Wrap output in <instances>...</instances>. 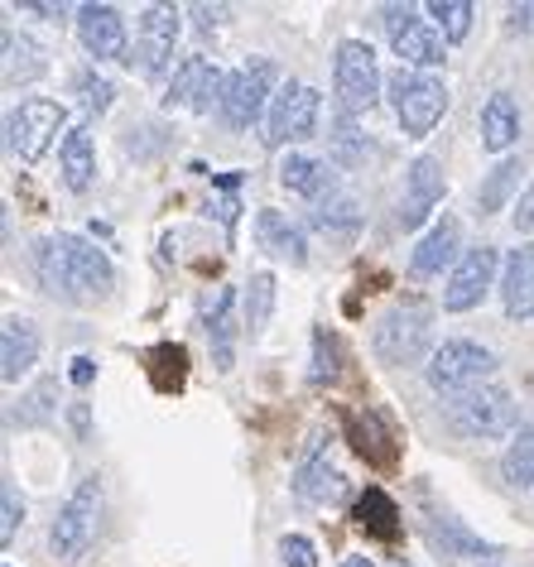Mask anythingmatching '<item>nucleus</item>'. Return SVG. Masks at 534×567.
<instances>
[{
	"instance_id": "7",
	"label": "nucleus",
	"mask_w": 534,
	"mask_h": 567,
	"mask_svg": "<svg viewBox=\"0 0 534 567\" xmlns=\"http://www.w3.org/2000/svg\"><path fill=\"white\" fill-rule=\"evenodd\" d=\"M496 371V357L482 342H468V337H453V342L433 347V357L424 361V375L439 394H468L476 385H486V375Z\"/></svg>"
},
{
	"instance_id": "29",
	"label": "nucleus",
	"mask_w": 534,
	"mask_h": 567,
	"mask_svg": "<svg viewBox=\"0 0 534 567\" xmlns=\"http://www.w3.org/2000/svg\"><path fill=\"white\" fill-rule=\"evenodd\" d=\"M49 73V59H44V49L34 44V39H24L10 30L6 34V82L16 87V82H34V78H44Z\"/></svg>"
},
{
	"instance_id": "12",
	"label": "nucleus",
	"mask_w": 534,
	"mask_h": 567,
	"mask_svg": "<svg viewBox=\"0 0 534 567\" xmlns=\"http://www.w3.org/2000/svg\"><path fill=\"white\" fill-rule=\"evenodd\" d=\"M222 96H227V73L203 59V53H188L184 63H178L174 82H168L164 92V106H188V111H222Z\"/></svg>"
},
{
	"instance_id": "14",
	"label": "nucleus",
	"mask_w": 534,
	"mask_h": 567,
	"mask_svg": "<svg viewBox=\"0 0 534 567\" xmlns=\"http://www.w3.org/2000/svg\"><path fill=\"white\" fill-rule=\"evenodd\" d=\"M491 284H496V250L472 246L468 255H462V265L443 284V308L448 313H468V308H476L486 299Z\"/></svg>"
},
{
	"instance_id": "28",
	"label": "nucleus",
	"mask_w": 534,
	"mask_h": 567,
	"mask_svg": "<svg viewBox=\"0 0 534 567\" xmlns=\"http://www.w3.org/2000/svg\"><path fill=\"white\" fill-rule=\"evenodd\" d=\"M357 524L367 538H381V544H396L400 538V505L390 501L386 491H361L357 495Z\"/></svg>"
},
{
	"instance_id": "32",
	"label": "nucleus",
	"mask_w": 534,
	"mask_h": 567,
	"mask_svg": "<svg viewBox=\"0 0 534 567\" xmlns=\"http://www.w3.org/2000/svg\"><path fill=\"white\" fill-rule=\"evenodd\" d=\"M314 226H322V231H332V236H351L361 226L357 197H347L342 188H337L332 197H322V203L314 207Z\"/></svg>"
},
{
	"instance_id": "48",
	"label": "nucleus",
	"mask_w": 534,
	"mask_h": 567,
	"mask_svg": "<svg viewBox=\"0 0 534 567\" xmlns=\"http://www.w3.org/2000/svg\"><path fill=\"white\" fill-rule=\"evenodd\" d=\"M396 567H410V563H396Z\"/></svg>"
},
{
	"instance_id": "10",
	"label": "nucleus",
	"mask_w": 534,
	"mask_h": 567,
	"mask_svg": "<svg viewBox=\"0 0 534 567\" xmlns=\"http://www.w3.org/2000/svg\"><path fill=\"white\" fill-rule=\"evenodd\" d=\"M10 150L20 154L24 164H39L49 154V145L59 140V131L68 135L73 125H68V111L59 102H49V96H30V102H20L10 111Z\"/></svg>"
},
{
	"instance_id": "46",
	"label": "nucleus",
	"mask_w": 534,
	"mask_h": 567,
	"mask_svg": "<svg viewBox=\"0 0 534 567\" xmlns=\"http://www.w3.org/2000/svg\"><path fill=\"white\" fill-rule=\"evenodd\" d=\"M73 423H78V433H82V437H88V409H82V404L73 409Z\"/></svg>"
},
{
	"instance_id": "19",
	"label": "nucleus",
	"mask_w": 534,
	"mask_h": 567,
	"mask_svg": "<svg viewBox=\"0 0 534 567\" xmlns=\"http://www.w3.org/2000/svg\"><path fill=\"white\" fill-rule=\"evenodd\" d=\"M279 183H285L289 193L308 197L314 207L337 193V174L328 168V159H314V154H285V159H279Z\"/></svg>"
},
{
	"instance_id": "22",
	"label": "nucleus",
	"mask_w": 534,
	"mask_h": 567,
	"mask_svg": "<svg viewBox=\"0 0 534 567\" xmlns=\"http://www.w3.org/2000/svg\"><path fill=\"white\" fill-rule=\"evenodd\" d=\"M203 328L213 337V357H217V371H232V337H236V289L222 284V289L207 299L203 308Z\"/></svg>"
},
{
	"instance_id": "36",
	"label": "nucleus",
	"mask_w": 534,
	"mask_h": 567,
	"mask_svg": "<svg viewBox=\"0 0 534 567\" xmlns=\"http://www.w3.org/2000/svg\"><path fill=\"white\" fill-rule=\"evenodd\" d=\"M501 476H505V486H515V491H530L534 486V437L530 433H520L515 443L505 447Z\"/></svg>"
},
{
	"instance_id": "50",
	"label": "nucleus",
	"mask_w": 534,
	"mask_h": 567,
	"mask_svg": "<svg viewBox=\"0 0 534 567\" xmlns=\"http://www.w3.org/2000/svg\"><path fill=\"white\" fill-rule=\"evenodd\" d=\"M486 567H496V563H486Z\"/></svg>"
},
{
	"instance_id": "21",
	"label": "nucleus",
	"mask_w": 534,
	"mask_h": 567,
	"mask_svg": "<svg viewBox=\"0 0 534 567\" xmlns=\"http://www.w3.org/2000/svg\"><path fill=\"white\" fill-rule=\"evenodd\" d=\"M256 240H260V250H270V255H279V260H289V265H304L308 260L304 226H294L285 212H275V207L256 212Z\"/></svg>"
},
{
	"instance_id": "33",
	"label": "nucleus",
	"mask_w": 534,
	"mask_h": 567,
	"mask_svg": "<svg viewBox=\"0 0 534 567\" xmlns=\"http://www.w3.org/2000/svg\"><path fill=\"white\" fill-rule=\"evenodd\" d=\"M515 183H520V159H501V164L486 174L482 193H476V207H482V212H501V207H511Z\"/></svg>"
},
{
	"instance_id": "9",
	"label": "nucleus",
	"mask_w": 534,
	"mask_h": 567,
	"mask_svg": "<svg viewBox=\"0 0 534 567\" xmlns=\"http://www.w3.org/2000/svg\"><path fill=\"white\" fill-rule=\"evenodd\" d=\"M381 20H386V34H390V49H396L400 68L429 73V68H439L448 59V53H443L448 39L439 30H429V20L419 16V10H410V6H386Z\"/></svg>"
},
{
	"instance_id": "20",
	"label": "nucleus",
	"mask_w": 534,
	"mask_h": 567,
	"mask_svg": "<svg viewBox=\"0 0 534 567\" xmlns=\"http://www.w3.org/2000/svg\"><path fill=\"white\" fill-rule=\"evenodd\" d=\"M34 361H39V328L30 318H6V332H0V375H6V385L30 375Z\"/></svg>"
},
{
	"instance_id": "24",
	"label": "nucleus",
	"mask_w": 534,
	"mask_h": 567,
	"mask_svg": "<svg viewBox=\"0 0 534 567\" xmlns=\"http://www.w3.org/2000/svg\"><path fill=\"white\" fill-rule=\"evenodd\" d=\"M424 529H429V538L443 553H458V558H496V548H491L486 538H476L458 515H443V509H433V515L424 519Z\"/></svg>"
},
{
	"instance_id": "18",
	"label": "nucleus",
	"mask_w": 534,
	"mask_h": 567,
	"mask_svg": "<svg viewBox=\"0 0 534 567\" xmlns=\"http://www.w3.org/2000/svg\"><path fill=\"white\" fill-rule=\"evenodd\" d=\"M501 303L511 322L534 318V246H515L501 269Z\"/></svg>"
},
{
	"instance_id": "6",
	"label": "nucleus",
	"mask_w": 534,
	"mask_h": 567,
	"mask_svg": "<svg viewBox=\"0 0 534 567\" xmlns=\"http://www.w3.org/2000/svg\"><path fill=\"white\" fill-rule=\"evenodd\" d=\"M390 102H396V116H400V131L410 140H424L433 135V125L443 121L448 111V87L443 78L433 73H414V68H400L390 78Z\"/></svg>"
},
{
	"instance_id": "4",
	"label": "nucleus",
	"mask_w": 534,
	"mask_h": 567,
	"mask_svg": "<svg viewBox=\"0 0 534 567\" xmlns=\"http://www.w3.org/2000/svg\"><path fill=\"white\" fill-rule=\"evenodd\" d=\"M332 87H337V106L342 111H371L376 102H381V63H376V49L367 44V39H342L332 53Z\"/></svg>"
},
{
	"instance_id": "42",
	"label": "nucleus",
	"mask_w": 534,
	"mask_h": 567,
	"mask_svg": "<svg viewBox=\"0 0 534 567\" xmlns=\"http://www.w3.org/2000/svg\"><path fill=\"white\" fill-rule=\"evenodd\" d=\"M68 380H73L78 390L92 385V380H96V361L92 357H73V365H68Z\"/></svg>"
},
{
	"instance_id": "27",
	"label": "nucleus",
	"mask_w": 534,
	"mask_h": 567,
	"mask_svg": "<svg viewBox=\"0 0 534 567\" xmlns=\"http://www.w3.org/2000/svg\"><path fill=\"white\" fill-rule=\"evenodd\" d=\"M59 164H63V183H68L73 193H88V188H92V178H96V150H92L88 125H73V131L63 135Z\"/></svg>"
},
{
	"instance_id": "43",
	"label": "nucleus",
	"mask_w": 534,
	"mask_h": 567,
	"mask_svg": "<svg viewBox=\"0 0 534 567\" xmlns=\"http://www.w3.org/2000/svg\"><path fill=\"white\" fill-rule=\"evenodd\" d=\"M505 30H534V6H511L505 10Z\"/></svg>"
},
{
	"instance_id": "40",
	"label": "nucleus",
	"mask_w": 534,
	"mask_h": 567,
	"mask_svg": "<svg viewBox=\"0 0 534 567\" xmlns=\"http://www.w3.org/2000/svg\"><path fill=\"white\" fill-rule=\"evenodd\" d=\"M0 501H6V519H0V538H6V544H10V538H16V529L24 524V501H20V491L10 486V481H6V486H0Z\"/></svg>"
},
{
	"instance_id": "17",
	"label": "nucleus",
	"mask_w": 534,
	"mask_h": 567,
	"mask_svg": "<svg viewBox=\"0 0 534 567\" xmlns=\"http://www.w3.org/2000/svg\"><path fill=\"white\" fill-rule=\"evenodd\" d=\"M458 250H462V221L443 212V217L429 226V236L414 246L410 269H414V275H424V279H429V275H443L448 265L458 269V265H462V255H458Z\"/></svg>"
},
{
	"instance_id": "26",
	"label": "nucleus",
	"mask_w": 534,
	"mask_h": 567,
	"mask_svg": "<svg viewBox=\"0 0 534 567\" xmlns=\"http://www.w3.org/2000/svg\"><path fill=\"white\" fill-rule=\"evenodd\" d=\"M342 491H347V481L328 462V452H314V457L299 466V476H294V495H299V501H314V505H328Z\"/></svg>"
},
{
	"instance_id": "44",
	"label": "nucleus",
	"mask_w": 534,
	"mask_h": 567,
	"mask_svg": "<svg viewBox=\"0 0 534 567\" xmlns=\"http://www.w3.org/2000/svg\"><path fill=\"white\" fill-rule=\"evenodd\" d=\"M193 16H198V24H203V30H213V24H222V16H227V10H213V6H193Z\"/></svg>"
},
{
	"instance_id": "39",
	"label": "nucleus",
	"mask_w": 534,
	"mask_h": 567,
	"mask_svg": "<svg viewBox=\"0 0 534 567\" xmlns=\"http://www.w3.org/2000/svg\"><path fill=\"white\" fill-rule=\"evenodd\" d=\"M279 558H285V567H318L314 538H304V534H285V538H279Z\"/></svg>"
},
{
	"instance_id": "41",
	"label": "nucleus",
	"mask_w": 534,
	"mask_h": 567,
	"mask_svg": "<svg viewBox=\"0 0 534 567\" xmlns=\"http://www.w3.org/2000/svg\"><path fill=\"white\" fill-rule=\"evenodd\" d=\"M511 221H515V231H534V183H530V188L515 197V212H511Z\"/></svg>"
},
{
	"instance_id": "8",
	"label": "nucleus",
	"mask_w": 534,
	"mask_h": 567,
	"mask_svg": "<svg viewBox=\"0 0 534 567\" xmlns=\"http://www.w3.org/2000/svg\"><path fill=\"white\" fill-rule=\"evenodd\" d=\"M275 63L270 59H250L242 63L236 73H227V96H222V125L227 131H246V125H256L260 116H270L265 106H275L270 102V92H275Z\"/></svg>"
},
{
	"instance_id": "23",
	"label": "nucleus",
	"mask_w": 534,
	"mask_h": 567,
	"mask_svg": "<svg viewBox=\"0 0 534 567\" xmlns=\"http://www.w3.org/2000/svg\"><path fill=\"white\" fill-rule=\"evenodd\" d=\"M520 140V106L511 92H491L482 106V150L505 154Z\"/></svg>"
},
{
	"instance_id": "35",
	"label": "nucleus",
	"mask_w": 534,
	"mask_h": 567,
	"mask_svg": "<svg viewBox=\"0 0 534 567\" xmlns=\"http://www.w3.org/2000/svg\"><path fill=\"white\" fill-rule=\"evenodd\" d=\"M314 385H332L337 375H342V337L332 328H318L314 332Z\"/></svg>"
},
{
	"instance_id": "11",
	"label": "nucleus",
	"mask_w": 534,
	"mask_h": 567,
	"mask_svg": "<svg viewBox=\"0 0 534 567\" xmlns=\"http://www.w3.org/2000/svg\"><path fill=\"white\" fill-rule=\"evenodd\" d=\"M318 111H322V96L308 87V82L279 87L270 116H265V145L285 150V145H294V140H308L318 131Z\"/></svg>"
},
{
	"instance_id": "5",
	"label": "nucleus",
	"mask_w": 534,
	"mask_h": 567,
	"mask_svg": "<svg viewBox=\"0 0 534 567\" xmlns=\"http://www.w3.org/2000/svg\"><path fill=\"white\" fill-rule=\"evenodd\" d=\"M102 505H106V491H102V481L88 476L82 486L68 495L63 509H59V519H53V529H49V548L59 553V558H82L92 544H96V529H102Z\"/></svg>"
},
{
	"instance_id": "45",
	"label": "nucleus",
	"mask_w": 534,
	"mask_h": 567,
	"mask_svg": "<svg viewBox=\"0 0 534 567\" xmlns=\"http://www.w3.org/2000/svg\"><path fill=\"white\" fill-rule=\"evenodd\" d=\"M24 10H30V16H39V20H53V24H59V20L68 16L63 6H24Z\"/></svg>"
},
{
	"instance_id": "1",
	"label": "nucleus",
	"mask_w": 534,
	"mask_h": 567,
	"mask_svg": "<svg viewBox=\"0 0 534 567\" xmlns=\"http://www.w3.org/2000/svg\"><path fill=\"white\" fill-rule=\"evenodd\" d=\"M34 269H39V284H44L49 299H63V303H92V299H106L111 284H116V269L96 246H88L82 236L73 231H59V236H44L34 246Z\"/></svg>"
},
{
	"instance_id": "3",
	"label": "nucleus",
	"mask_w": 534,
	"mask_h": 567,
	"mask_svg": "<svg viewBox=\"0 0 534 567\" xmlns=\"http://www.w3.org/2000/svg\"><path fill=\"white\" fill-rule=\"evenodd\" d=\"M448 423L458 437H511L520 429V409L505 385H476L448 404Z\"/></svg>"
},
{
	"instance_id": "16",
	"label": "nucleus",
	"mask_w": 534,
	"mask_h": 567,
	"mask_svg": "<svg viewBox=\"0 0 534 567\" xmlns=\"http://www.w3.org/2000/svg\"><path fill=\"white\" fill-rule=\"evenodd\" d=\"M448 193V178H443V164L433 159V154H419L410 164V174H404V197H400V226L404 231H414L419 221L433 217V207L443 203Z\"/></svg>"
},
{
	"instance_id": "37",
	"label": "nucleus",
	"mask_w": 534,
	"mask_h": 567,
	"mask_svg": "<svg viewBox=\"0 0 534 567\" xmlns=\"http://www.w3.org/2000/svg\"><path fill=\"white\" fill-rule=\"evenodd\" d=\"M429 16H433V24L443 30L448 44H458V39H468V34H472V16H476V6H472V0H433Z\"/></svg>"
},
{
	"instance_id": "31",
	"label": "nucleus",
	"mask_w": 534,
	"mask_h": 567,
	"mask_svg": "<svg viewBox=\"0 0 534 567\" xmlns=\"http://www.w3.org/2000/svg\"><path fill=\"white\" fill-rule=\"evenodd\" d=\"M328 140H332V164H342V168L361 164V159H367V150H371L367 145V131H357V116L342 111V106H337V116H332Z\"/></svg>"
},
{
	"instance_id": "34",
	"label": "nucleus",
	"mask_w": 534,
	"mask_h": 567,
	"mask_svg": "<svg viewBox=\"0 0 534 567\" xmlns=\"http://www.w3.org/2000/svg\"><path fill=\"white\" fill-rule=\"evenodd\" d=\"M53 394H59V375H44L30 394H24V404L16 409V423H20V429H39V423L53 419V409H59V400H53Z\"/></svg>"
},
{
	"instance_id": "13",
	"label": "nucleus",
	"mask_w": 534,
	"mask_h": 567,
	"mask_svg": "<svg viewBox=\"0 0 534 567\" xmlns=\"http://www.w3.org/2000/svg\"><path fill=\"white\" fill-rule=\"evenodd\" d=\"M178 44V10L174 6H145L140 10V30H135V63L145 78H160L174 63Z\"/></svg>"
},
{
	"instance_id": "47",
	"label": "nucleus",
	"mask_w": 534,
	"mask_h": 567,
	"mask_svg": "<svg viewBox=\"0 0 534 567\" xmlns=\"http://www.w3.org/2000/svg\"><path fill=\"white\" fill-rule=\"evenodd\" d=\"M342 567H376V563H371V558H361V553H357V558H347Z\"/></svg>"
},
{
	"instance_id": "25",
	"label": "nucleus",
	"mask_w": 534,
	"mask_h": 567,
	"mask_svg": "<svg viewBox=\"0 0 534 567\" xmlns=\"http://www.w3.org/2000/svg\"><path fill=\"white\" fill-rule=\"evenodd\" d=\"M347 433H351V447H357L371 466H396L400 447H396V437H390V429L376 414H347Z\"/></svg>"
},
{
	"instance_id": "2",
	"label": "nucleus",
	"mask_w": 534,
	"mask_h": 567,
	"mask_svg": "<svg viewBox=\"0 0 534 567\" xmlns=\"http://www.w3.org/2000/svg\"><path fill=\"white\" fill-rule=\"evenodd\" d=\"M429 342H433V308L424 299H400L376 318L371 351L386 365H419L429 357Z\"/></svg>"
},
{
	"instance_id": "38",
	"label": "nucleus",
	"mask_w": 534,
	"mask_h": 567,
	"mask_svg": "<svg viewBox=\"0 0 534 567\" xmlns=\"http://www.w3.org/2000/svg\"><path fill=\"white\" fill-rule=\"evenodd\" d=\"M78 96H82V106H88L92 116H102V111L116 102V87H111L106 78H96V73H78Z\"/></svg>"
},
{
	"instance_id": "15",
	"label": "nucleus",
	"mask_w": 534,
	"mask_h": 567,
	"mask_svg": "<svg viewBox=\"0 0 534 567\" xmlns=\"http://www.w3.org/2000/svg\"><path fill=\"white\" fill-rule=\"evenodd\" d=\"M78 39L96 63L131 59V39H125V20H121L116 6H78Z\"/></svg>"
},
{
	"instance_id": "30",
	"label": "nucleus",
	"mask_w": 534,
	"mask_h": 567,
	"mask_svg": "<svg viewBox=\"0 0 534 567\" xmlns=\"http://www.w3.org/2000/svg\"><path fill=\"white\" fill-rule=\"evenodd\" d=\"M242 322H246V332L250 337H260L265 332V322H270L275 313V275L270 269H260V275H250L246 279V293H242Z\"/></svg>"
},
{
	"instance_id": "49",
	"label": "nucleus",
	"mask_w": 534,
	"mask_h": 567,
	"mask_svg": "<svg viewBox=\"0 0 534 567\" xmlns=\"http://www.w3.org/2000/svg\"><path fill=\"white\" fill-rule=\"evenodd\" d=\"M525 433H530V437H534V429H525Z\"/></svg>"
}]
</instances>
